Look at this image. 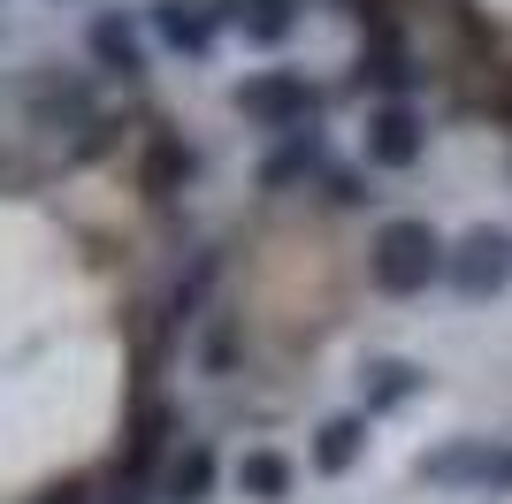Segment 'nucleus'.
I'll use <instances>...</instances> for the list:
<instances>
[{
	"label": "nucleus",
	"mask_w": 512,
	"mask_h": 504,
	"mask_svg": "<svg viewBox=\"0 0 512 504\" xmlns=\"http://www.w3.org/2000/svg\"><path fill=\"white\" fill-rule=\"evenodd\" d=\"M85 46H92V62H100L107 77H146V39H138V23H130L123 8H107V16H92Z\"/></svg>",
	"instance_id": "9"
},
{
	"label": "nucleus",
	"mask_w": 512,
	"mask_h": 504,
	"mask_svg": "<svg viewBox=\"0 0 512 504\" xmlns=\"http://www.w3.org/2000/svg\"><path fill=\"white\" fill-rule=\"evenodd\" d=\"M329 168V146H321V130H291L268 161H260V191H283V184H299V176H321Z\"/></svg>",
	"instance_id": "10"
},
{
	"label": "nucleus",
	"mask_w": 512,
	"mask_h": 504,
	"mask_svg": "<svg viewBox=\"0 0 512 504\" xmlns=\"http://www.w3.org/2000/svg\"><path fill=\"white\" fill-rule=\"evenodd\" d=\"M367 451V413H329L314 428V474H352Z\"/></svg>",
	"instance_id": "11"
},
{
	"label": "nucleus",
	"mask_w": 512,
	"mask_h": 504,
	"mask_svg": "<svg viewBox=\"0 0 512 504\" xmlns=\"http://www.w3.org/2000/svg\"><path fill=\"white\" fill-rule=\"evenodd\" d=\"M367 275H375V291H390V298H421L428 283L444 275V237L428 230L421 214H398V222H383L375 245H367Z\"/></svg>",
	"instance_id": "1"
},
{
	"label": "nucleus",
	"mask_w": 512,
	"mask_h": 504,
	"mask_svg": "<svg viewBox=\"0 0 512 504\" xmlns=\"http://www.w3.org/2000/svg\"><path fill=\"white\" fill-rule=\"evenodd\" d=\"M153 39L169 46V54H184V62H199V54H214V39L237 23V0H153Z\"/></svg>",
	"instance_id": "4"
},
{
	"label": "nucleus",
	"mask_w": 512,
	"mask_h": 504,
	"mask_svg": "<svg viewBox=\"0 0 512 504\" xmlns=\"http://www.w3.org/2000/svg\"><path fill=\"white\" fill-rule=\"evenodd\" d=\"M237 489H245L253 504H283V497H291V459H283V451H268V443H260V451H245V459H237Z\"/></svg>",
	"instance_id": "16"
},
{
	"label": "nucleus",
	"mask_w": 512,
	"mask_h": 504,
	"mask_svg": "<svg viewBox=\"0 0 512 504\" xmlns=\"http://www.w3.org/2000/svg\"><path fill=\"white\" fill-rule=\"evenodd\" d=\"M214 474H222V459H214L207 443H184V451L161 466V489H169V504H207L214 497Z\"/></svg>",
	"instance_id": "12"
},
{
	"label": "nucleus",
	"mask_w": 512,
	"mask_h": 504,
	"mask_svg": "<svg viewBox=\"0 0 512 504\" xmlns=\"http://www.w3.org/2000/svg\"><path fill=\"white\" fill-rule=\"evenodd\" d=\"M444 283L459 298H505L512 291V230L505 222H474V230H459L444 245Z\"/></svg>",
	"instance_id": "2"
},
{
	"label": "nucleus",
	"mask_w": 512,
	"mask_h": 504,
	"mask_svg": "<svg viewBox=\"0 0 512 504\" xmlns=\"http://www.w3.org/2000/svg\"><path fill=\"white\" fill-rule=\"evenodd\" d=\"M367 161L375 168H413L421 161V146H428V130H421V115H413L406 100H375L367 107Z\"/></svg>",
	"instance_id": "6"
},
{
	"label": "nucleus",
	"mask_w": 512,
	"mask_h": 504,
	"mask_svg": "<svg viewBox=\"0 0 512 504\" xmlns=\"http://www.w3.org/2000/svg\"><path fill=\"white\" fill-rule=\"evenodd\" d=\"M39 504H92V489H85V482H62V489H46Z\"/></svg>",
	"instance_id": "18"
},
{
	"label": "nucleus",
	"mask_w": 512,
	"mask_h": 504,
	"mask_svg": "<svg viewBox=\"0 0 512 504\" xmlns=\"http://www.w3.org/2000/svg\"><path fill=\"white\" fill-rule=\"evenodd\" d=\"M360 84H367V92H383V100H406L413 84H421V69H413V54L398 39H375L360 54Z\"/></svg>",
	"instance_id": "13"
},
{
	"label": "nucleus",
	"mask_w": 512,
	"mask_h": 504,
	"mask_svg": "<svg viewBox=\"0 0 512 504\" xmlns=\"http://www.w3.org/2000/svg\"><path fill=\"white\" fill-rule=\"evenodd\" d=\"M230 107L245 115V123L276 130V138H291V130H314L321 115V84L299 77V69H260V77H245L230 92Z\"/></svg>",
	"instance_id": "3"
},
{
	"label": "nucleus",
	"mask_w": 512,
	"mask_h": 504,
	"mask_svg": "<svg viewBox=\"0 0 512 504\" xmlns=\"http://www.w3.org/2000/svg\"><path fill=\"white\" fill-rule=\"evenodd\" d=\"M421 367L413 359H367V413H398L406 398H421Z\"/></svg>",
	"instance_id": "14"
},
{
	"label": "nucleus",
	"mask_w": 512,
	"mask_h": 504,
	"mask_svg": "<svg viewBox=\"0 0 512 504\" xmlns=\"http://www.w3.org/2000/svg\"><path fill=\"white\" fill-rule=\"evenodd\" d=\"M169 436H176V405H169V398H146L138 413H130V443H123V474H130V482L161 474V459H169Z\"/></svg>",
	"instance_id": "8"
},
{
	"label": "nucleus",
	"mask_w": 512,
	"mask_h": 504,
	"mask_svg": "<svg viewBox=\"0 0 512 504\" xmlns=\"http://www.w3.org/2000/svg\"><path fill=\"white\" fill-rule=\"evenodd\" d=\"M299 16H306V0H237V31L253 46H283L299 31Z\"/></svg>",
	"instance_id": "15"
},
{
	"label": "nucleus",
	"mask_w": 512,
	"mask_h": 504,
	"mask_svg": "<svg viewBox=\"0 0 512 504\" xmlns=\"http://www.w3.org/2000/svg\"><path fill=\"white\" fill-rule=\"evenodd\" d=\"M314 191H321V199H329V207H360V199H367L352 168H321V176H314Z\"/></svg>",
	"instance_id": "17"
},
{
	"label": "nucleus",
	"mask_w": 512,
	"mask_h": 504,
	"mask_svg": "<svg viewBox=\"0 0 512 504\" xmlns=\"http://www.w3.org/2000/svg\"><path fill=\"white\" fill-rule=\"evenodd\" d=\"M421 482L436 489H512V451L505 443H444V451H421Z\"/></svg>",
	"instance_id": "5"
},
{
	"label": "nucleus",
	"mask_w": 512,
	"mask_h": 504,
	"mask_svg": "<svg viewBox=\"0 0 512 504\" xmlns=\"http://www.w3.org/2000/svg\"><path fill=\"white\" fill-rule=\"evenodd\" d=\"M192 176H199V153L184 146L169 123H153V130H146V153H138V184H146L153 199H176Z\"/></svg>",
	"instance_id": "7"
}]
</instances>
